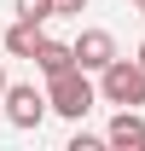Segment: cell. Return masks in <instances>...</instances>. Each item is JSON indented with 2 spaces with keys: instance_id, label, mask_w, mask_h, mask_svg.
<instances>
[{
  "instance_id": "6da1fadb",
  "label": "cell",
  "mask_w": 145,
  "mask_h": 151,
  "mask_svg": "<svg viewBox=\"0 0 145 151\" xmlns=\"http://www.w3.org/2000/svg\"><path fill=\"white\" fill-rule=\"evenodd\" d=\"M47 99H52V111H58V116L81 122V116L93 111L99 87H93V81H87V70L75 64V70H64V76H47Z\"/></svg>"
},
{
  "instance_id": "7a4b0ae2",
  "label": "cell",
  "mask_w": 145,
  "mask_h": 151,
  "mask_svg": "<svg viewBox=\"0 0 145 151\" xmlns=\"http://www.w3.org/2000/svg\"><path fill=\"white\" fill-rule=\"evenodd\" d=\"M99 93H105V105L139 111V105H145V64H139V58H116L110 70H99Z\"/></svg>"
},
{
  "instance_id": "3957f363",
  "label": "cell",
  "mask_w": 145,
  "mask_h": 151,
  "mask_svg": "<svg viewBox=\"0 0 145 151\" xmlns=\"http://www.w3.org/2000/svg\"><path fill=\"white\" fill-rule=\"evenodd\" d=\"M47 111H52V99L41 93V87H12L6 93V122L12 128H41Z\"/></svg>"
},
{
  "instance_id": "277c9868",
  "label": "cell",
  "mask_w": 145,
  "mask_h": 151,
  "mask_svg": "<svg viewBox=\"0 0 145 151\" xmlns=\"http://www.w3.org/2000/svg\"><path fill=\"white\" fill-rule=\"evenodd\" d=\"M75 64H81V70H110V64H116V41H110L105 29H81V35H75Z\"/></svg>"
},
{
  "instance_id": "5b68a950",
  "label": "cell",
  "mask_w": 145,
  "mask_h": 151,
  "mask_svg": "<svg viewBox=\"0 0 145 151\" xmlns=\"http://www.w3.org/2000/svg\"><path fill=\"white\" fill-rule=\"evenodd\" d=\"M105 139H110L116 151H139V145H145V122H139V111H128V105H122V111L110 116Z\"/></svg>"
},
{
  "instance_id": "8992f818",
  "label": "cell",
  "mask_w": 145,
  "mask_h": 151,
  "mask_svg": "<svg viewBox=\"0 0 145 151\" xmlns=\"http://www.w3.org/2000/svg\"><path fill=\"white\" fill-rule=\"evenodd\" d=\"M35 64H41V76H64V70H75V41H41V52H35Z\"/></svg>"
},
{
  "instance_id": "52a82bcc",
  "label": "cell",
  "mask_w": 145,
  "mask_h": 151,
  "mask_svg": "<svg viewBox=\"0 0 145 151\" xmlns=\"http://www.w3.org/2000/svg\"><path fill=\"white\" fill-rule=\"evenodd\" d=\"M41 41H47V35H41V23L18 18L12 29H6V52H12V58H35V52H41Z\"/></svg>"
},
{
  "instance_id": "ba28073f",
  "label": "cell",
  "mask_w": 145,
  "mask_h": 151,
  "mask_svg": "<svg viewBox=\"0 0 145 151\" xmlns=\"http://www.w3.org/2000/svg\"><path fill=\"white\" fill-rule=\"evenodd\" d=\"M18 18H29V23H47V18H58V0H18Z\"/></svg>"
},
{
  "instance_id": "9c48e42d",
  "label": "cell",
  "mask_w": 145,
  "mask_h": 151,
  "mask_svg": "<svg viewBox=\"0 0 145 151\" xmlns=\"http://www.w3.org/2000/svg\"><path fill=\"white\" fill-rule=\"evenodd\" d=\"M99 145H110V139H99V134H75L70 139V151H99Z\"/></svg>"
},
{
  "instance_id": "30bf717a",
  "label": "cell",
  "mask_w": 145,
  "mask_h": 151,
  "mask_svg": "<svg viewBox=\"0 0 145 151\" xmlns=\"http://www.w3.org/2000/svg\"><path fill=\"white\" fill-rule=\"evenodd\" d=\"M58 12H64V18H81V12H87V0H58Z\"/></svg>"
},
{
  "instance_id": "8fae6325",
  "label": "cell",
  "mask_w": 145,
  "mask_h": 151,
  "mask_svg": "<svg viewBox=\"0 0 145 151\" xmlns=\"http://www.w3.org/2000/svg\"><path fill=\"white\" fill-rule=\"evenodd\" d=\"M6 93H12V81H6V70H0V105H6Z\"/></svg>"
},
{
  "instance_id": "7c38bea8",
  "label": "cell",
  "mask_w": 145,
  "mask_h": 151,
  "mask_svg": "<svg viewBox=\"0 0 145 151\" xmlns=\"http://www.w3.org/2000/svg\"><path fill=\"white\" fill-rule=\"evenodd\" d=\"M134 12H145V0H134Z\"/></svg>"
},
{
  "instance_id": "4fadbf2b",
  "label": "cell",
  "mask_w": 145,
  "mask_h": 151,
  "mask_svg": "<svg viewBox=\"0 0 145 151\" xmlns=\"http://www.w3.org/2000/svg\"><path fill=\"white\" fill-rule=\"evenodd\" d=\"M139 64H145V47H139Z\"/></svg>"
}]
</instances>
